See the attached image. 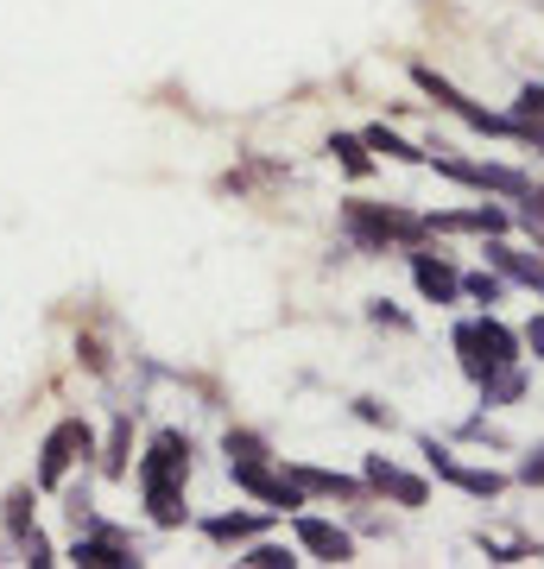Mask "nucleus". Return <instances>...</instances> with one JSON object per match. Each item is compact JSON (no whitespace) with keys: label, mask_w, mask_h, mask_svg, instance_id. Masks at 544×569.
I'll use <instances>...</instances> for the list:
<instances>
[{"label":"nucleus","mask_w":544,"mask_h":569,"mask_svg":"<svg viewBox=\"0 0 544 569\" xmlns=\"http://www.w3.org/2000/svg\"><path fill=\"white\" fill-rule=\"evenodd\" d=\"M184 475H190V437L178 430H159L152 449L140 456V488H146V512H152V526H184L190 507H184Z\"/></svg>","instance_id":"nucleus-1"},{"label":"nucleus","mask_w":544,"mask_h":569,"mask_svg":"<svg viewBox=\"0 0 544 569\" xmlns=\"http://www.w3.org/2000/svg\"><path fill=\"white\" fill-rule=\"evenodd\" d=\"M343 228L355 234V247L362 253H386V247H418L424 234H431V222L424 216H412V209H386V203H343Z\"/></svg>","instance_id":"nucleus-2"},{"label":"nucleus","mask_w":544,"mask_h":569,"mask_svg":"<svg viewBox=\"0 0 544 569\" xmlns=\"http://www.w3.org/2000/svg\"><path fill=\"white\" fill-rule=\"evenodd\" d=\"M456 355H463L468 380H487V373H501V367L520 361V336L506 323H494V317H482V323L456 329Z\"/></svg>","instance_id":"nucleus-3"},{"label":"nucleus","mask_w":544,"mask_h":569,"mask_svg":"<svg viewBox=\"0 0 544 569\" xmlns=\"http://www.w3.org/2000/svg\"><path fill=\"white\" fill-rule=\"evenodd\" d=\"M412 82H418V89H424V96H431V102H437V108H449L456 121H468V127H475V133H520V140H532V133H525V121H520V114H513V121H506V114H487V108H475V102H468V96H463V89H456V82H444V77H437V70H424V63H418V70H412Z\"/></svg>","instance_id":"nucleus-4"},{"label":"nucleus","mask_w":544,"mask_h":569,"mask_svg":"<svg viewBox=\"0 0 544 569\" xmlns=\"http://www.w3.org/2000/svg\"><path fill=\"white\" fill-rule=\"evenodd\" d=\"M82 456H96V430L82 425V418H63L39 449V488H63V475H70Z\"/></svg>","instance_id":"nucleus-5"},{"label":"nucleus","mask_w":544,"mask_h":569,"mask_svg":"<svg viewBox=\"0 0 544 569\" xmlns=\"http://www.w3.org/2000/svg\"><path fill=\"white\" fill-rule=\"evenodd\" d=\"M70 563H77V569H133L140 557H133V550H127L115 531H96V526H89L77 545H70Z\"/></svg>","instance_id":"nucleus-6"},{"label":"nucleus","mask_w":544,"mask_h":569,"mask_svg":"<svg viewBox=\"0 0 544 569\" xmlns=\"http://www.w3.org/2000/svg\"><path fill=\"white\" fill-rule=\"evenodd\" d=\"M367 488H380V493H393L399 507H424V481L418 475H405V468H393L386 456H367Z\"/></svg>","instance_id":"nucleus-7"},{"label":"nucleus","mask_w":544,"mask_h":569,"mask_svg":"<svg viewBox=\"0 0 544 569\" xmlns=\"http://www.w3.org/2000/svg\"><path fill=\"white\" fill-rule=\"evenodd\" d=\"M424 456H431V468H437V475H449L456 488L482 493V500H487V493H501V475H494V468H463L449 449H437V443H424Z\"/></svg>","instance_id":"nucleus-8"},{"label":"nucleus","mask_w":544,"mask_h":569,"mask_svg":"<svg viewBox=\"0 0 544 569\" xmlns=\"http://www.w3.org/2000/svg\"><path fill=\"white\" fill-rule=\"evenodd\" d=\"M412 279H418V291H424V298H437V305H449V298L463 291L456 266H449V260H431V253H418V247H412Z\"/></svg>","instance_id":"nucleus-9"},{"label":"nucleus","mask_w":544,"mask_h":569,"mask_svg":"<svg viewBox=\"0 0 544 569\" xmlns=\"http://www.w3.org/2000/svg\"><path fill=\"white\" fill-rule=\"evenodd\" d=\"M298 545L310 550V557H323V563H348V531H336L329 519H298Z\"/></svg>","instance_id":"nucleus-10"},{"label":"nucleus","mask_w":544,"mask_h":569,"mask_svg":"<svg viewBox=\"0 0 544 569\" xmlns=\"http://www.w3.org/2000/svg\"><path fill=\"white\" fill-rule=\"evenodd\" d=\"M304 493H329V500H362L367 481H348V475H329V468H285Z\"/></svg>","instance_id":"nucleus-11"},{"label":"nucleus","mask_w":544,"mask_h":569,"mask_svg":"<svg viewBox=\"0 0 544 569\" xmlns=\"http://www.w3.org/2000/svg\"><path fill=\"white\" fill-rule=\"evenodd\" d=\"M424 222H431V234H437V228H444V234H456V228H468V234H501L506 228V209H456V216H424Z\"/></svg>","instance_id":"nucleus-12"},{"label":"nucleus","mask_w":544,"mask_h":569,"mask_svg":"<svg viewBox=\"0 0 544 569\" xmlns=\"http://www.w3.org/2000/svg\"><path fill=\"white\" fill-rule=\"evenodd\" d=\"M362 140H367V152H386V159H405V164H424V159H431V152H418V146H405L399 133H386V127H367Z\"/></svg>","instance_id":"nucleus-13"},{"label":"nucleus","mask_w":544,"mask_h":569,"mask_svg":"<svg viewBox=\"0 0 544 569\" xmlns=\"http://www.w3.org/2000/svg\"><path fill=\"white\" fill-rule=\"evenodd\" d=\"M329 152L343 159L348 178H367V171H374V159H367V140H355V133H336V140H329Z\"/></svg>","instance_id":"nucleus-14"},{"label":"nucleus","mask_w":544,"mask_h":569,"mask_svg":"<svg viewBox=\"0 0 544 569\" xmlns=\"http://www.w3.org/2000/svg\"><path fill=\"white\" fill-rule=\"evenodd\" d=\"M254 531H260L254 512H222V519H209V538H216V545H241V538H254Z\"/></svg>","instance_id":"nucleus-15"},{"label":"nucleus","mask_w":544,"mask_h":569,"mask_svg":"<svg viewBox=\"0 0 544 569\" xmlns=\"http://www.w3.org/2000/svg\"><path fill=\"white\" fill-rule=\"evenodd\" d=\"M127 437H133V418H115V437L101 449V475H127Z\"/></svg>","instance_id":"nucleus-16"},{"label":"nucleus","mask_w":544,"mask_h":569,"mask_svg":"<svg viewBox=\"0 0 544 569\" xmlns=\"http://www.w3.org/2000/svg\"><path fill=\"white\" fill-rule=\"evenodd\" d=\"M7 531H13V538H26V531H32V488L7 493Z\"/></svg>","instance_id":"nucleus-17"},{"label":"nucleus","mask_w":544,"mask_h":569,"mask_svg":"<svg viewBox=\"0 0 544 569\" xmlns=\"http://www.w3.org/2000/svg\"><path fill=\"white\" fill-rule=\"evenodd\" d=\"M520 121H525V133H532V140H544V89H538V82L520 96Z\"/></svg>","instance_id":"nucleus-18"},{"label":"nucleus","mask_w":544,"mask_h":569,"mask_svg":"<svg viewBox=\"0 0 544 569\" xmlns=\"http://www.w3.org/2000/svg\"><path fill=\"white\" fill-rule=\"evenodd\" d=\"M241 563H254V569H291V563H298V557H291V550H285V545H254V550H247V557H241Z\"/></svg>","instance_id":"nucleus-19"},{"label":"nucleus","mask_w":544,"mask_h":569,"mask_svg":"<svg viewBox=\"0 0 544 569\" xmlns=\"http://www.w3.org/2000/svg\"><path fill=\"white\" fill-rule=\"evenodd\" d=\"M20 550H26V563H32V569H44V563H58V557H51V538H44L39 526H32V531H26V538H20Z\"/></svg>","instance_id":"nucleus-20"},{"label":"nucleus","mask_w":544,"mask_h":569,"mask_svg":"<svg viewBox=\"0 0 544 569\" xmlns=\"http://www.w3.org/2000/svg\"><path fill=\"white\" fill-rule=\"evenodd\" d=\"M463 291H475V298L494 305V298H501V279H494V272H475V279H463Z\"/></svg>","instance_id":"nucleus-21"},{"label":"nucleus","mask_w":544,"mask_h":569,"mask_svg":"<svg viewBox=\"0 0 544 569\" xmlns=\"http://www.w3.org/2000/svg\"><path fill=\"white\" fill-rule=\"evenodd\" d=\"M525 222L544 228V190H525Z\"/></svg>","instance_id":"nucleus-22"},{"label":"nucleus","mask_w":544,"mask_h":569,"mask_svg":"<svg viewBox=\"0 0 544 569\" xmlns=\"http://www.w3.org/2000/svg\"><path fill=\"white\" fill-rule=\"evenodd\" d=\"M520 475L532 481V488H538V481H544V449H532V456H525V468H520Z\"/></svg>","instance_id":"nucleus-23"},{"label":"nucleus","mask_w":544,"mask_h":569,"mask_svg":"<svg viewBox=\"0 0 544 569\" xmlns=\"http://www.w3.org/2000/svg\"><path fill=\"white\" fill-rule=\"evenodd\" d=\"M525 342H532V355L544 361V317H532V329H525Z\"/></svg>","instance_id":"nucleus-24"}]
</instances>
